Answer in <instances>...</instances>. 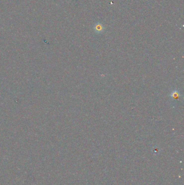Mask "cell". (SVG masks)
Returning a JSON list of instances; mask_svg holds the SVG:
<instances>
[{"label": "cell", "mask_w": 184, "mask_h": 185, "mask_svg": "<svg viewBox=\"0 0 184 185\" xmlns=\"http://www.w3.org/2000/svg\"><path fill=\"white\" fill-rule=\"evenodd\" d=\"M171 98L173 99L174 100H176L177 99H178L179 96V92H178V91L174 90V91H173V92H172V93L171 94Z\"/></svg>", "instance_id": "cell-1"}]
</instances>
